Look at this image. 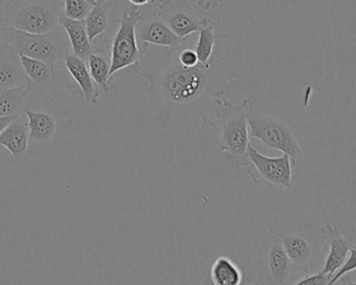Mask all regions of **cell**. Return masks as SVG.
I'll list each match as a JSON object with an SVG mask.
<instances>
[{
	"instance_id": "obj_24",
	"label": "cell",
	"mask_w": 356,
	"mask_h": 285,
	"mask_svg": "<svg viewBox=\"0 0 356 285\" xmlns=\"http://www.w3.org/2000/svg\"><path fill=\"white\" fill-rule=\"evenodd\" d=\"M64 11L66 17L74 20H84L90 12L92 5L87 0H63Z\"/></svg>"
},
{
	"instance_id": "obj_26",
	"label": "cell",
	"mask_w": 356,
	"mask_h": 285,
	"mask_svg": "<svg viewBox=\"0 0 356 285\" xmlns=\"http://www.w3.org/2000/svg\"><path fill=\"white\" fill-rule=\"evenodd\" d=\"M329 281H330V277L318 270L316 272L302 277L299 280L296 281L295 285H328Z\"/></svg>"
},
{
	"instance_id": "obj_9",
	"label": "cell",
	"mask_w": 356,
	"mask_h": 285,
	"mask_svg": "<svg viewBox=\"0 0 356 285\" xmlns=\"http://www.w3.org/2000/svg\"><path fill=\"white\" fill-rule=\"evenodd\" d=\"M140 8L131 7L118 19V28L110 43V80L120 70L134 65L140 57L136 38V24L141 17Z\"/></svg>"
},
{
	"instance_id": "obj_17",
	"label": "cell",
	"mask_w": 356,
	"mask_h": 285,
	"mask_svg": "<svg viewBox=\"0 0 356 285\" xmlns=\"http://www.w3.org/2000/svg\"><path fill=\"white\" fill-rule=\"evenodd\" d=\"M63 62L66 70L80 89L81 95L84 97L85 101L91 106L97 105L101 97V90L97 88V85L91 78L86 62L76 57L74 54L68 55Z\"/></svg>"
},
{
	"instance_id": "obj_27",
	"label": "cell",
	"mask_w": 356,
	"mask_h": 285,
	"mask_svg": "<svg viewBox=\"0 0 356 285\" xmlns=\"http://www.w3.org/2000/svg\"><path fill=\"white\" fill-rule=\"evenodd\" d=\"M178 59L180 63L183 66H186V67H193V66L197 65L200 63L195 49H191L188 45L179 47Z\"/></svg>"
},
{
	"instance_id": "obj_8",
	"label": "cell",
	"mask_w": 356,
	"mask_h": 285,
	"mask_svg": "<svg viewBox=\"0 0 356 285\" xmlns=\"http://www.w3.org/2000/svg\"><path fill=\"white\" fill-rule=\"evenodd\" d=\"M258 283L262 284H295L297 272L287 256L277 231L270 229L264 237L257 259Z\"/></svg>"
},
{
	"instance_id": "obj_2",
	"label": "cell",
	"mask_w": 356,
	"mask_h": 285,
	"mask_svg": "<svg viewBox=\"0 0 356 285\" xmlns=\"http://www.w3.org/2000/svg\"><path fill=\"white\" fill-rule=\"evenodd\" d=\"M252 97L243 99L241 105H234L225 97L214 103L216 124L220 127L218 149L226 161L235 170L249 166L248 145H250L248 114Z\"/></svg>"
},
{
	"instance_id": "obj_30",
	"label": "cell",
	"mask_w": 356,
	"mask_h": 285,
	"mask_svg": "<svg viewBox=\"0 0 356 285\" xmlns=\"http://www.w3.org/2000/svg\"><path fill=\"white\" fill-rule=\"evenodd\" d=\"M16 117H0V133Z\"/></svg>"
},
{
	"instance_id": "obj_22",
	"label": "cell",
	"mask_w": 356,
	"mask_h": 285,
	"mask_svg": "<svg viewBox=\"0 0 356 285\" xmlns=\"http://www.w3.org/2000/svg\"><path fill=\"white\" fill-rule=\"evenodd\" d=\"M210 277L216 285H239L243 275L241 268L227 256H218L210 266Z\"/></svg>"
},
{
	"instance_id": "obj_7",
	"label": "cell",
	"mask_w": 356,
	"mask_h": 285,
	"mask_svg": "<svg viewBox=\"0 0 356 285\" xmlns=\"http://www.w3.org/2000/svg\"><path fill=\"white\" fill-rule=\"evenodd\" d=\"M248 126L250 138L257 139L266 147L289 156L293 165L303 159V151L289 127L266 112L253 97L248 114Z\"/></svg>"
},
{
	"instance_id": "obj_19",
	"label": "cell",
	"mask_w": 356,
	"mask_h": 285,
	"mask_svg": "<svg viewBox=\"0 0 356 285\" xmlns=\"http://www.w3.org/2000/svg\"><path fill=\"white\" fill-rule=\"evenodd\" d=\"M99 39V43L95 44V51L87 60L89 72L99 89L105 93H109L110 88V43L109 39Z\"/></svg>"
},
{
	"instance_id": "obj_13",
	"label": "cell",
	"mask_w": 356,
	"mask_h": 285,
	"mask_svg": "<svg viewBox=\"0 0 356 285\" xmlns=\"http://www.w3.org/2000/svg\"><path fill=\"white\" fill-rule=\"evenodd\" d=\"M156 10L162 22L176 36L186 39L199 32L201 20L195 15L188 0H179L177 3L156 8Z\"/></svg>"
},
{
	"instance_id": "obj_16",
	"label": "cell",
	"mask_w": 356,
	"mask_h": 285,
	"mask_svg": "<svg viewBox=\"0 0 356 285\" xmlns=\"http://www.w3.org/2000/svg\"><path fill=\"white\" fill-rule=\"evenodd\" d=\"M0 145L11 154L16 164L30 163L29 156V129L26 115L14 118L0 133Z\"/></svg>"
},
{
	"instance_id": "obj_11",
	"label": "cell",
	"mask_w": 356,
	"mask_h": 285,
	"mask_svg": "<svg viewBox=\"0 0 356 285\" xmlns=\"http://www.w3.org/2000/svg\"><path fill=\"white\" fill-rule=\"evenodd\" d=\"M249 166L248 174L255 184H264L272 188L289 189L293 187V170L289 156L283 154L280 157L272 158L260 153L250 143L247 149Z\"/></svg>"
},
{
	"instance_id": "obj_6",
	"label": "cell",
	"mask_w": 356,
	"mask_h": 285,
	"mask_svg": "<svg viewBox=\"0 0 356 285\" xmlns=\"http://www.w3.org/2000/svg\"><path fill=\"white\" fill-rule=\"evenodd\" d=\"M29 129V156L31 161L37 156L53 151L65 140L74 126V118L66 110L24 112Z\"/></svg>"
},
{
	"instance_id": "obj_12",
	"label": "cell",
	"mask_w": 356,
	"mask_h": 285,
	"mask_svg": "<svg viewBox=\"0 0 356 285\" xmlns=\"http://www.w3.org/2000/svg\"><path fill=\"white\" fill-rule=\"evenodd\" d=\"M136 38L139 47L143 44L155 45V47L178 49L186 47V39L176 36L165 24L162 22L157 11L143 15L136 24Z\"/></svg>"
},
{
	"instance_id": "obj_4",
	"label": "cell",
	"mask_w": 356,
	"mask_h": 285,
	"mask_svg": "<svg viewBox=\"0 0 356 285\" xmlns=\"http://www.w3.org/2000/svg\"><path fill=\"white\" fill-rule=\"evenodd\" d=\"M0 42L17 55L45 62L53 68L72 54L67 35L61 26L49 34H31L11 26H0Z\"/></svg>"
},
{
	"instance_id": "obj_14",
	"label": "cell",
	"mask_w": 356,
	"mask_h": 285,
	"mask_svg": "<svg viewBox=\"0 0 356 285\" xmlns=\"http://www.w3.org/2000/svg\"><path fill=\"white\" fill-rule=\"evenodd\" d=\"M323 234H324L325 245L328 251L325 254L324 262H323L322 270L325 274L328 275L330 279L332 278L335 270L341 266L350 249L355 243V231L352 229L347 237L341 235V229L337 224H328L322 227Z\"/></svg>"
},
{
	"instance_id": "obj_3",
	"label": "cell",
	"mask_w": 356,
	"mask_h": 285,
	"mask_svg": "<svg viewBox=\"0 0 356 285\" xmlns=\"http://www.w3.org/2000/svg\"><path fill=\"white\" fill-rule=\"evenodd\" d=\"M277 234L295 268L298 280L318 270L326 254L322 227L291 220Z\"/></svg>"
},
{
	"instance_id": "obj_28",
	"label": "cell",
	"mask_w": 356,
	"mask_h": 285,
	"mask_svg": "<svg viewBox=\"0 0 356 285\" xmlns=\"http://www.w3.org/2000/svg\"><path fill=\"white\" fill-rule=\"evenodd\" d=\"M226 0H195L197 7L204 12L216 11Z\"/></svg>"
},
{
	"instance_id": "obj_32",
	"label": "cell",
	"mask_w": 356,
	"mask_h": 285,
	"mask_svg": "<svg viewBox=\"0 0 356 285\" xmlns=\"http://www.w3.org/2000/svg\"><path fill=\"white\" fill-rule=\"evenodd\" d=\"M90 5L95 6L97 3V0H87Z\"/></svg>"
},
{
	"instance_id": "obj_29",
	"label": "cell",
	"mask_w": 356,
	"mask_h": 285,
	"mask_svg": "<svg viewBox=\"0 0 356 285\" xmlns=\"http://www.w3.org/2000/svg\"><path fill=\"white\" fill-rule=\"evenodd\" d=\"M128 1L131 5L137 8L145 7V6L149 5L153 6L155 3V0H128Z\"/></svg>"
},
{
	"instance_id": "obj_18",
	"label": "cell",
	"mask_w": 356,
	"mask_h": 285,
	"mask_svg": "<svg viewBox=\"0 0 356 285\" xmlns=\"http://www.w3.org/2000/svg\"><path fill=\"white\" fill-rule=\"evenodd\" d=\"M15 87H26L19 55L5 43L0 42V90Z\"/></svg>"
},
{
	"instance_id": "obj_5",
	"label": "cell",
	"mask_w": 356,
	"mask_h": 285,
	"mask_svg": "<svg viewBox=\"0 0 356 285\" xmlns=\"http://www.w3.org/2000/svg\"><path fill=\"white\" fill-rule=\"evenodd\" d=\"M62 0H9L0 10V26L31 34H49L60 28Z\"/></svg>"
},
{
	"instance_id": "obj_10",
	"label": "cell",
	"mask_w": 356,
	"mask_h": 285,
	"mask_svg": "<svg viewBox=\"0 0 356 285\" xmlns=\"http://www.w3.org/2000/svg\"><path fill=\"white\" fill-rule=\"evenodd\" d=\"M22 68L26 78V87L37 101L44 97H49L57 101L64 99V92L70 91L81 95L80 89L70 84L65 79L60 80L57 68H53L45 62L19 56Z\"/></svg>"
},
{
	"instance_id": "obj_25",
	"label": "cell",
	"mask_w": 356,
	"mask_h": 285,
	"mask_svg": "<svg viewBox=\"0 0 356 285\" xmlns=\"http://www.w3.org/2000/svg\"><path fill=\"white\" fill-rule=\"evenodd\" d=\"M356 268V247L355 245L350 249L349 254H348L347 258L345 261L341 263V266L335 270L333 274L332 278L329 281V284H335L337 280L341 277L345 276V275L349 274V272H354Z\"/></svg>"
},
{
	"instance_id": "obj_21",
	"label": "cell",
	"mask_w": 356,
	"mask_h": 285,
	"mask_svg": "<svg viewBox=\"0 0 356 285\" xmlns=\"http://www.w3.org/2000/svg\"><path fill=\"white\" fill-rule=\"evenodd\" d=\"M59 24L67 35L74 56L87 62L95 51V45L89 40L84 20H74L60 14Z\"/></svg>"
},
{
	"instance_id": "obj_31",
	"label": "cell",
	"mask_w": 356,
	"mask_h": 285,
	"mask_svg": "<svg viewBox=\"0 0 356 285\" xmlns=\"http://www.w3.org/2000/svg\"><path fill=\"white\" fill-rule=\"evenodd\" d=\"M179 1V0H155V3H154V7L159 8L162 7L164 5H168V3H174Z\"/></svg>"
},
{
	"instance_id": "obj_1",
	"label": "cell",
	"mask_w": 356,
	"mask_h": 285,
	"mask_svg": "<svg viewBox=\"0 0 356 285\" xmlns=\"http://www.w3.org/2000/svg\"><path fill=\"white\" fill-rule=\"evenodd\" d=\"M230 38L218 35L211 65L186 67L178 59V49L143 44L138 61L131 66L145 79L147 89V129L179 127L203 135L216 124L214 103L225 97L229 83L239 78L243 61L230 53Z\"/></svg>"
},
{
	"instance_id": "obj_15",
	"label": "cell",
	"mask_w": 356,
	"mask_h": 285,
	"mask_svg": "<svg viewBox=\"0 0 356 285\" xmlns=\"http://www.w3.org/2000/svg\"><path fill=\"white\" fill-rule=\"evenodd\" d=\"M118 6L115 0H97L92 6L84 22L86 24L87 34L90 42H95L97 38L112 40V31L118 24Z\"/></svg>"
},
{
	"instance_id": "obj_23",
	"label": "cell",
	"mask_w": 356,
	"mask_h": 285,
	"mask_svg": "<svg viewBox=\"0 0 356 285\" xmlns=\"http://www.w3.org/2000/svg\"><path fill=\"white\" fill-rule=\"evenodd\" d=\"M199 38L195 44V51L197 53L199 62L203 65H211L216 53V42L218 35L216 34L213 24L209 18L201 20V26L199 30Z\"/></svg>"
},
{
	"instance_id": "obj_20",
	"label": "cell",
	"mask_w": 356,
	"mask_h": 285,
	"mask_svg": "<svg viewBox=\"0 0 356 285\" xmlns=\"http://www.w3.org/2000/svg\"><path fill=\"white\" fill-rule=\"evenodd\" d=\"M37 103L28 87L0 90V117H19L26 110H34Z\"/></svg>"
}]
</instances>
